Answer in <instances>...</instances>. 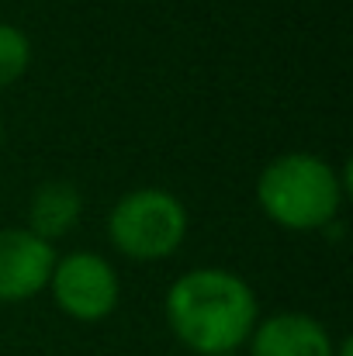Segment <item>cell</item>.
I'll return each mask as SVG.
<instances>
[{
  "label": "cell",
  "mask_w": 353,
  "mask_h": 356,
  "mask_svg": "<svg viewBox=\"0 0 353 356\" xmlns=\"http://www.w3.org/2000/svg\"><path fill=\"white\" fill-rule=\"evenodd\" d=\"M166 322L198 356L235 353L256 329V294L233 270L198 266L170 284Z\"/></svg>",
  "instance_id": "cell-1"
},
{
  "label": "cell",
  "mask_w": 353,
  "mask_h": 356,
  "mask_svg": "<svg viewBox=\"0 0 353 356\" xmlns=\"http://www.w3.org/2000/svg\"><path fill=\"white\" fill-rule=\"evenodd\" d=\"M84 215V197L66 180H45L28 201V232L45 242L66 236Z\"/></svg>",
  "instance_id": "cell-7"
},
{
  "label": "cell",
  "mask_w": 353,
  "mask_h": 356,
  "mask_svg": "<svg viewBox=\"0 0 353 356\" xmlns=\"http://www.w3.org/2000/svg\"><path fill=\"white\" fill-rule=\"evenodd\" d=\"M56 266L52 242L28 229H0V301H24L49 287Z\"/></svg>",
  "instance_id": "cell-5"
},
{
  "label": "cell",
  "mask_w": 353,
  "mask_h": 356,
  "mask_svg": "<svg viewBox=\"0 0 353 356\" xmlns=\"http://www.w3.org/2000/svg\"><path fill=\"white\" fill-rule=\"evenodd\" d=\"M249 356H333L329 329L301 312H281L249 332Z\"/></svg>",
  "instance_id": "cell-6"
},
{
  "label": "cell",
  "mask_w": 353,
  "mask_h": 356,
  "mask_svg": "<svg viewBox=\"0 0 353 356\" xmlns=\"http://www.w3.org/2000/svg\"><path fill=\"white\" fill-rule=\"evenodd\" d=\"M222 356H235V353H222Z\"/></svg>",
  "instance_id": "cell-10"
},
{
  "label": "cell",
  "mask_w": 353,
  "mask_h": 356,
  "mask_svg": "<svg viewBox=\"0 0 353 356\" xmlns=\"http://www.w3.org/2000/svg\"><path fill=\"white\" fill-rule=\"evenodd\" d=\"M343 177L315 152H284L256 180V201L284 229H326L343 204Z\"/></svg>",
  "instance_id": "cell-2"
},
{
  "label": "cell",
  "mask_w": 353,
  "mask_h": 356,
  "mask_svg": "<svg viewBox=\"0 0 353 356\" xmlns=\"http://www.w3.org/2000/svg\"><path fill=\"white\" fill-rule=\"evenodd\" d=\"M49 287H52L56 305L77 322L108 318L115 312L118 294H121L115 266L91 249H80V252L56 259Z\"/></svg>",
  "instance_id": "cell-4"
},
{
  "label": "cell",
  "mask_w": 353,
  "mask_h": 356,
  "mask_svg": "<svg viewBox=\"0 0 353 356\" xmlns=\"http://www.w3.org/2000/svg\"><path fill=\"white\" fill-rule=\"evenodd\" d=\"M31 63V42L17 24L0 21V87L14 83Z\"/></svg>",
  "instance_id": "cell-8"
},
{
  "label": "cell",
  "mask_w": 353,
  "mask_h": 356,
  "mask_svg": "<svg viewBox=\"0 0 353 356\" xmlns=\"http://www.w3.org/2000/svg\"><path fill=\"white\" fill-rule=\"evenodd\" d=\"M0 138H3V128H0Z\"/></svg>",
  "instance_id": "cell-11"
},
{
  "label": "cell",
  "mask_w": 353,
  "mask_h": 356,
  "mask_svg": "<svg viewBox=\"0 0 353 356\" xmlns=\"http://www.w3.org/2000/svg\"><path fill=\"white\" fill-rule=\"evenodd\" d=\"M333 356H350V339H343V343H340V350H336Z\"/></svg>",
  "instance_id": "cell-9"
},
{
  "label": "cell",
  "mask_w": 353,
  "mask_h": 356,
  "mask_svg": "<svg viewBox=\"0 0 353 356\" xmlns=\"http://www.w3.org/2000/svg\"><path fill=\"white\" fill-rule=\"evenodd\" d=\"M111 242L132 259H163L187 236V208L177 194L139 187L118 197L108 218Z\"/></svg>",
  "instance_id": "cell-3"
}]
</instances>
